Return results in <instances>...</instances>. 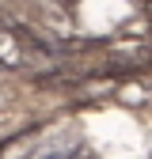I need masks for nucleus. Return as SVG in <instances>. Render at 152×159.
<instances>
[{
  "mask_svg": "<svg viewBox=\"0 0 152 159\" xmlns=\"http://www.w3.org/2000/svg\"><path fill=\"white\" fill-rule=\"evenodd\" d=\"M0 68H4V61H0Z\"/></svg>",
  "mask_w": 152,
  "mask_h": 159,
  "instance_id": "f03ea898",
  "label": "nucleus"
},
{
  "mask_svg": "<svg viewBox=\"0 0 152 159\" xmlns=\"http://www.w3.org/2000/svg\"><path fill=\"white\" fill-rule=\"evenodd\" d=\"M4 30H8L12 38H19L23 46H31V49H42V53H53V46L46 42V38H38V34H34V30H31L27 23H8Z\"/></svg>",
  "mask_w": 152,
  "mask_h": 159,
  "instance_id": "f257e3e1",
  "label": "nucleus"
}]
</instances>
